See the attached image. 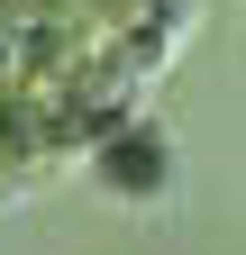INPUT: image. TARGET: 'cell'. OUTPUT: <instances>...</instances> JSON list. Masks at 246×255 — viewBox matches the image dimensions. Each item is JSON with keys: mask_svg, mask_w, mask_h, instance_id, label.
<instances>
[{"mask_svg": "<svg viewBox=\"0 0 246 255\" xmlns=\"http://www.w3.org/2000/svg\"><path fill=\"white\" fill-rule=\"evenodd\" d=\"M91 182L110 191V201H128V210H164L173 191H182V146H173V128L164 119H119L101 146H91Z\"/></svg>", "mask_w": 246, "mask_h": 255, "instance_id": "6da1fadb", "label": "cell"}]
</instances>
